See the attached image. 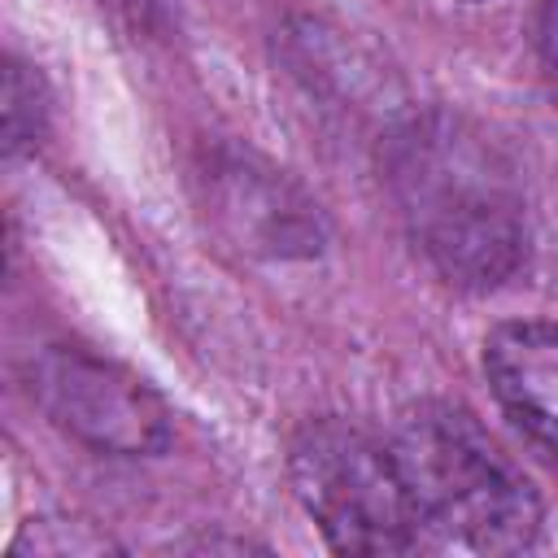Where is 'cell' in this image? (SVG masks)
Here are the masks:
<instances>
[{
  "instance_id": "cell-1",
  "label": "cell",
  "mask_w": 558,
  "mask_h": 558,
  "mask_svg": "<svg viewBox=\"0 0 558 558\" xmlns=\"http://www.w3.org/2000/svg\"><path fill=\"white\" fill-rule=\"evenodd\" d=\"M388 179L410 235L458 288H497L527 253L523 196L510 166L462 122L432 113L392 140Z\"/></svg>"
},
{
  "instance_id": "cell-2",
  "label": "cell",
  "mask_w": 558,
  "mask_h": 558,
  "mask_svg": "<svg viewBox=\"0 0 558 558\" xmlns=\"http://www.w3.org/2000/svg\"><path fill=\"white\" fill-rule=\"evenodd\" d=\"M423 532L471 554H519L541 536L532 480L445 401L410 405L388 440Z\"/></svg>"
},
{
  "instance_id": "cell-3",
  "label": "cell",
  "mask_w": 558,
  "mask_h": 558,
  "mask_svg": "<svg viewBox=\"0 0 558 558\" xmlns=\"http://www.w3.org/2000/svg\"><path fill=\"white\" fill-rule=\"evenodd\" d=\"M292 488L340 554H410L423 523L388 445L340 418L305 423L288 453Z\"/></svg>"
},
{
  "instance_id": "cell-4",
  "label": "cell",
  "mask_w": 558,
  "mask_h": 558,
  "mask_svg": "<svg viewBox=\"0 0 558 558\" xmlns=\"http://www.w3.org/2000/svg\"><path fill=\"white\" fill-rule=\"evenodd\" d=\"M39 405L70 436L100 453H157L170 445L166 405L122 366L74 349H48L31 366Z\"/></svg>"
},
{
  "instance_id": "cell-5",
  "label": "cell",
  "mask_w": 558,
  "mask_h": 558,
  "mask_svg": "<svg viewBox=\"0 0 558 558\" xmlns=\"http://www.w3.org/2000/svg\"><path fill=\"white\" fill-rule=\"evenodd\" d=\"M484 375L501 410L549 453H558V327L501 323L484 340Z\"/></svg>"
},
{
  "instance_id": "cell-6",
  "label": "cell",
  "mask_w": 558,
  "mask_h": 558,
  "mask_svg": "<svg viewBox=\"0 0 558 558\" xmlns=\"http://www.w3.org/2000/svg\"><path fill=\"white\" fill-rule=\"evenodd\" d=\"M218 183H222L218 218L240 240H248V248L288 253L296 244L301 253H310L318 244L310 205L296 201L292 187L283 179H275V170H248L235 161V166L218 170Z\"/></svg>"
},
{
  "instance_id": "cell-7",
  "label": "cell",
  "mask_w": 558,
  "mask_h": 558,
  "mask_svg": "<svg viewBox=\"0 0 558 558\" xmlns=\"http://www.w3.org/2000/svg\"><path fill=\"white\" fill-rule=\"evenodd\" d=\"M39 113H44L39 78L22 61H9V74H4V144H9V153H17L22 144L35 140Z\"/></svg>"
},
{
  "instance_id": "cell-8",
  "label": "cell",
  "mask_w": 558,
  "mask_h": 558,
  "mask_svg": "<svg viewBox=\"0 0 558 558\" xmlns=\"http://www.w3.org/2000/svg\"><path fill=\"white\" fill-rule=\"evenodd\" d=\"M536 44H541V61H545L549 78L558 83V0H541V17H536Z\"/></svg>"
}]
</instances>
